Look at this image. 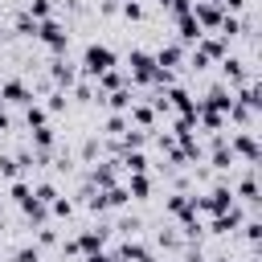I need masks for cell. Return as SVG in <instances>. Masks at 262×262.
I'll use <instances>...</instances> for the list:
<instances>
[{
    "mask_svg": "<svg viewBox=\"0 0 262 262\" xmlns=\"http://www.w3.org/2000/svg\"><path fill=\"white\" fill-rule=\"evenodd\" d=\"M111 66H119V53L111 49V45H102V41H90L86 49H82V61H78V74L82 78H98V74H106Z\"/></svg>",
    "mask_w": 262,
    "mask_h": 262,
    "instance_id": "6da1fadb",
    "label": "cell"
},
{
    "mask_svg": "<svg viewBox=\"0 0 262 262\" xmlns=\"http://www.w3.org/2000/svg\"><path fill=\"white\" fill-rule=\"evenodd\" d=\"M33 41H41L49 53H66L70 49V25H61L57 16H45V20H37Z\"/></svg>",
    "mask_w": 262,
    "mask_h": 262,
    "instance_id": "7a4b0ae2",
    "label": "cell"
},
{
    "mask_svg": "<svg viewBox=\"0 0 262 262\" xmlns=\"http://www.w3.org/2000/svg\"><path fill=\"white\" fill-rule=\"evenodd\" d=\"M225 147H229L233 160H242V164H258V156H262V147H258V131H254V127H237V131H229V135H225Z\"/></svg>",
    "mask_w": 262,
    "mask_h": 262,
    "instance_id": "3957f363",
    "label": "cell"
},
{
    "mask_svg": "<svg viewBox=\"0 0 262 262\" xmlns=\"http://www.w3.org/2000/svg\"><path fill=\"white\" fill-rule=\"evenodd\" d=\"M123 70H127V82H131V86H151V82H156V57H151L147 49H131Z\"/></svg>",
    "mask_w": 262,
    "mask_h": 262,
    "instance_id": "277c9868",
    "label": "cell"
},
{
    "mask_svg": "<svg viewBox=\"0 0 262 262\" xmlns=\"http://www.w3.org/2000/svg\"><path fill=\"white\" fill-rule=\"evenodd\" d=\"M242 221H246V209L233 201L225 213H217V217H209V225H205V233H213V237H233L237 229H242Z\"/></svg>",
    "mask_w": 262,
    "mask_h": 262,
    "instance_id": "5b68a950",
    "label": "cell"
},
{
    "mask_svg": "<svg viewBox=\"0 0 262 262\" xmlns=\"http://www.w3.org/2000/svg\"><path fill=\"white\" fill-rule=\"evenodd\" d=\"M78 78H82V74H78V66H74L66 53H53V61H49V82H53L57 90H70Z\"/></svg>",
    "mask_w": 262,
    "mask_h": 262,
    "instance_id": "8992f818",
    "label": "cell"
},
{
    "mask_svg": "<svg viewBox=\"0 0 262 262\" xmlns=\"http://www.w3.org/2000/svg\"><path fill=\"white\" fill-rule=\"evenodd\" d=\"M217 66H221V82H225L229 90H237V86L254 82V74L246 70V61H242V57H233V53H225V57H221Z\"/></svg>",
    "mask_w": 262,
    "mask_h": 262,
    "instance_id": "52a82bcc",
    "label": "cell"
},
{
    "mask_svg": "<svg viewBox=\"0 0 262 262\" xmlns=\"http://www.w3.org/2000/svg\"><path fill=\"white\" fill-rule=\"evenodd\" d=\"M0 98L12 102V106H29V102H37V94L29 90L25 78H4V82H0Z\"/></svg>",
    "mask_w": 262,
    "mask_h": 262,
    "instance_id": "ba28073f",
    "label": "cell"
},
{
    "mask_svg": "<svg viewBox=\"0 0 262 262\" xmlns=\"http://www.w3.org/2000/svg\"><path fill=\"white\" fill-rule=\"evenodd\" d=\"M192 16H196V25H201L205 33H217V25H221L225 8H221L217 0H192Z\"/></svg>",
    "mask_w": 262,
    "mask_h": 262,
    "instance_id": "9c48e42d",
    "label": "cell"
},
{
    "mask_svg": "<svg viewBox=\"0 0 262 262\" xmlns=\"http://www.w3.org/2000/svg\"><path fill=\"white\" fill-rule=\"evenodd\" d=\"M86 180H90L94 188H111V184H119V160H98V164H90Z\"/></svg>",
    "mask_w": 262,
    "mask_h": 262,
    "instance_id": "30bf717a",
    "label": "cell"
},
{
    "mask_svg": "<svg viewBox=\"0 0 262 262\" xmlns=\"http://www.w3.org/2000/svg\"><path fill=\"white\" fill-rule=\"evenodd\" d=\"M106 242H111V229H106V225H90V229H82V233L74 237L78 258H82V254H90V250H102Z\"/></svg>",
    "mask_w": 262,
    "mask_h": 262,
    "instance_id": "8fae6325",
    "label": "cell"
},
{
    "mask_svg": "<svg viewBox=\"0 0 262 262\" xmlns=\"http://www.w3.org/2000/svg\"><path fill=\"white\" fill-rule=\"evenodd\" d=\"M172 20H176V41H180L184 49H192V45L205 37V29L196 25V16H192V12H184V16H172Z\"/></svg>",
    "mask_w": 262,
    "mask_h": 262,
    "instance_id": "7c38bea8",
    "label": "cell"
},
{
    "mask_svg": "<svg viewBox=\"0 0 262 262\" xmlns=\"http://www.w3.org/2000/svg\"><path fill=\"white\" fill-rule=\"evenodd\" d=\"M127 123H131V127H143V131H156L160 115L151 111V102H139V98H135V102L127 106Z\"/></svg>",
    "mask_w": 262,
    "mask_h": 262,
    "instance_id": "4fadbf2b",
    "label": "cell"
},
{
    "mask_svg": "<svg viewBox=\"0 0 262 262\" xmlns=\"http://www.w3.org/2000/svg\"><path fill=\"white\" fill-rule=\"evenodd\" d=\"M151 57H156L160 70H172V74H176V66H184V45H180V41H168V45H160Z\"/></svg>",
    "mask_w": 262,
    "mask_h": 262,
    "instance_id": "5bb4252c",
    "label": "cell"
},
{
    "mask_svg": "<svg viewBox=\"0 0 262 262\" xmlns=\"http://www.w3.org/2000/svg\"><path fill=\"white\" fill-rule=\"evenodd\" d=\"M201 106H213V111H221V115H225V111L233 106V90H229L225 82H213V86H209V94L201 98Z\"/></svg>",
    "mask_w": 262,
    "mask_h": 262,
    "instance_id": "9a60e30c",
    "label": "cell"
},
{
    "mask_svg": "<svg viewBox=\"0 0 262 262\" xmlns=\"http://www.w3.org/2000/svg\"><path fill=\"white\" fill-rule=\"evenodd\" d=\"M98 98L106 102L111 115H127V106H131L139 94H135V86H123V90H111V94H98Z\"/></svg>",
    "mask_w": 262,
    "mask_h": 262,
    "instance_id": "2e32d148",
    "label": "cell"
},
{
    "mask_svg": "<svg viewBox=\"0 0 262 262\" xmlns=\"http://www.w3.org/2000/svg\"><path fill=\"white\" fill-rule=\"evenodd\" d=\"M123 86H131V82H127V70H119V66H111L106 74L94 78V90L98 94H111V90H123Z\"/></svg>",
    "mask_w": 262,
    "mask_h": 262,
    "instance_id": "e0dca14e",
    "label": "cell"
},
{
    "mask_svg": "<svg viewBox=\"0 0 262 262\" xmlns=\"http://www.w3.org/2000/svg\"><path fill=\"white\" fill-rule=\"evenodd\" d=\"M29 143H33V151H53V143H57V131H53V123H41V127H33V131H29Z\"/></svg>",
    "mask_w": 262,
    "mask_h": 262,
    "instance_id": "ac0fdd59",
    "label": "cell"
},
{
    "mask_svg": "<svg viewBox=\"0 0 262 262\" xmlns=\"http://www.w3.org/2000/svg\"><path fill=\"white\" fill-rule=\"evenodd\" d=\"M119 254H123V262H156V254H151L143 242H135V237H123Z\"/></svg>",
    "mask_w": 262,
    "mask_h": 262,
    "instance_id": "d6986e66",
    "label": "cell"
},
{
    "mask_svg": "<svg viewBox=\"0 0 262 262\" xmlns=\"http://www.w3.org/2000/svg\"><path fill=\"white\" fill-rule=\"evenodd\" d=\"M127 192H131V201H147L151 196V176L147 172H127Z\"/></svg>",
    "mask_w": 262,
    "mask_h": 262,
    "instance_id": "ffe728a7",
    "label": "cell"
},
{
    "mask_svg": "<svg viewBox=\"0 0 262 262\" xmlns=\"http://www.w3.org/2000/svg\"><path fill=\"white\" fill-rule=\"evenodd\" d=\"M20 213L29 217V225H33V229L49 221V205H45V201H37V196H29V201H20Z\"/></svg>",
    "mask_w": 262,
    "mask_h": 262,
    "instance_id": "44dd1931",
    "label": "cell"
},
{
    "mask_svg": "<svg viewBox=\"0 0 262 262\" xmlns=\"http://www.w3.org/2000/svg\"><path fill=\"white\" fill-rule=\"evenodd\" d=\"M41 123H49V111H45L41 102H29V106H25V127L33 131V127H41Z\"/></svg>",
    "mask_w": 262,
    "mask_h": 262,
    "instance_id": "7402d4cb",
    "label": "cell"
},
{
    "mask_svg": "<svg viewBox=\"0 0 262 262\" xmlns=\"http://www.w3.org/2000/svg\"><path fill=\"white\" fill-rule=\"evenodd\" d=\"M49 213H53V217H66V221H70V217H74V201H70V196H61V192H57V196H53V201H49Z\"/></svg>",
    "mask_w": 262,
    "mask_h": 262,
    "instance_id": "603a6c76",
    "label": "cell"
},
{
    "mask_svg": "<svg viewBox=\"0 0 262 262\" xmlns=\"http://www.w3.org/2000/svg\"><path fill=\"white\" fill-rule=\"evenodd\" d=\"M119 12H123V16H127V20H131V25H139V20H143V16H147V12H143V4H139V0H119Z\"/></svg>",
    "mask_w": 262,
    "mask_h": 262,
    "instance_id": "cb8c5ba5",
    "label": "cell"
},
{
    "mask_svg": "<svg viewBox=\"0 0 262 262\" xmlns=\"http://www.w3.org/2000/svg\"><path fill=\"white\" fill-rule=\"evenodd\" d=\"M102 131H106L111 139H119V135L127 131V115H106V123H102Z\"/></svg>",
    "mask_w": 262,
    "mask_h": 262,
    "instance_id": "d4e9b609",
    "label": "cell"
},
{
    "mask_svg": "<svg viewBox=\"0 0 262 262\" xmlns=\"http://www.w3.org/2000/svg\"><path fill=\"white\" fill-rule=\"evenodd\" d=\"M156 246H160V250H180V246H184V237H180V233H172V229H160V233H156Z\"/></svg>",
    "mask_w": 262,
    "mask_h": 262,
    "instance_id": "484cf974",
    "label": "cell"
},
{
    "mask_svg": "<svg viewBox=\"0 0 262 262\" xmlns=\"http://www.w3.org/2000/svg\"><path fill=\"white\" fill-rule=\"evenodd\" d=\"M16 176H25L20 164H16L12 156H0V180H16Z\"/></svg>",
    "mask_w": 262,
    "mask_h": 262,
    "instance_id": "4316f807",
    "label": "cell"
},
{
    "mask_svg": "<svg viewBox=\"0 0 262 262\" xmlns=\"http://www.w3.org/2000/svg\"><path fill=\"white\" fill-rule=\"evenodd\" d=\"M12 29H16V33H20V37H33V33H37V20H33V16H29V12H20V16H16V20H12Z\"/></svg>",
    "mask_w": 262,
    "mask_h": 262,
    "instance_id": "83f0119b",
    "label": "cell"
},
{
    "mask_svg": "<svg viewBox=\"0 0 262 262\" xmlns=\"http://www.w3.org/2000/svg\"><path fill=\"white\" fill-rule=\"evenodd\" d=\"M70 90H74V98H82V102H94V82H90V78H82V82H74Z\"/></svg>",
    "mask_w": 262,
    "mask_h": 262,
    "instance_id": "f1b7e54d",
    "label": "cell"
},
{
    "mask_svg": "<svg viewBox=\"0 0 262 262\" xmlns=\"http://www.w3.org/2000/svg\"><path fill=\"white\" fill-rule=\"evenodd\" d=\"M66 102H70V98H66V90H57V86H53V90H49L45 111H49V115H57V111H66Z\"/></svg>",
    "mask_w": 262,
    "mask_h": 262,
    "instance_id": "f546056e",
    "label": "cell"
},
{
    "mask_svg": "<svg viewBox=\"0 0 262 262\" xmlns=\"http://www.w3.org/2000/svg\"><path fill=\"white\" fill-rule=\"evenodd\" d=\"M57 242H61V237H57V229H49V221H45V225H37V246H45V250H49V246H57Z\"/></svg>",
    "mask_w": 262,
    "mask_h": 262,
    "instance_id": "4dcf8cb0",
    "label": "cell"
},
{
    "mask_svg": "<svg viewBox=\"0 0 262 262\" xmlns=\"http://www.w3.org/2000/svg\"><path fill=\"white\" fill-rule=\"evenodd\" d=\"M98 151H102V139H98V135H94V139H86V143H82V164H94V156H98Z\"/></svg>",
    "mask_w": 262,
    "mask_h": 262,
    "instance_id": "1f68e13d",
    "label": "cell"
},
{
    "mask_svg": "<svg viewBox=\"0 0 262 262\" xmlns=\"http://www.w3.org/2000/svg\"><path fill=\"white\" fill-rule=\"evenodd\" d=\"M33 196H37V201H45V205H49V201H53V196H57V184H53V180H41V184H37V188H33Z\"/></svg>",
    "mask_w": 262,
    "mask_h": 262,
    "instance_id": "d6a6232c",
    "label": "cell"
},
{
    "mask_svg": "<svg viewBox=\"0 0 262 262\" xmlns=\"http://www.w3.org/2000/svg\"><path fill=\"white\" fill-rule=\"evenodd\" d=\"M164 12H168V16H184V12H192V0H168Z\"/></svg>",
    "mask_w": 262,
    "mask_h": 262,
    "instance_id": "836d02e7",
    "label": "cell"
},
{
    "mask_svg": "<svg viewBox=\"0 0 262 262\" xmlns=\"http://www.w3.org/2000/svg\"><path fill=\"white\" fill-rule=\"evenodd\" d=\"M115 229H119L123 237H135V233H139V221H135V217H123V221H119Z\"/></svg>",
    "mask_w": 262,
    "mask_h": 262,
    "instance_id": "e575fe53",
    "label": "cell"
},
{
    "mask_svg": "<svg viewBox=\"0 0 262 262\" xmlns=\"http://www.w3.org/2000/svg\"><path fill=\"white\" fill-rule=\"evenodd\" d=\"M98 12H102V16H115V12H119V0H98Z\"/></svg>",
    "mask_w": 262,
    "mask_h": 262,
    "instance_id": "d590c367",
    "label": "cell"
},
{
    "mask_svg": "<svg viewBox=\"0 0 262 262\" xmlns=\"http://www.w3.org/2000/svg\"><path fill=\"white\" fill-rule=\"evenodd\" d=\"M217 4H221V8H225V12H242V8H246V4H250V0H217Z\"/></svg>",
    "mask_w": 262,
    "mask_h": 262,
    "instance_id": "8d00e7d4",
    "label": "cell"
},
{
    "mask_svg": "<svg viewBox=\"0 0 262 262\" xmlns=\"http://www.w3.org/2000/svg\"><path fill=\"white\" fill-rule=\"evenodd\" d=\"M8 127H12V115H8V102L0 98V131H8Z\"/></svg>",
    "mask_w": 262,
    "mask_h": 262,
    "instance_id": "74e56055",
    "label": "cell"
},
{
    "mask_svg": "<svg viewBox=\"0 0 262 262\" xmlns=\"http://www.w3.org/2000/svg\"><path fill=\"white\" fill-rule=\"evenodd\" d=\"M156 4H160V8H164V4H168V0H156Z\"/></svg>",
    "mask_w": 262,
    "mask_h": 262,
    "instance_id": "f35d334b",
    "label": "cell"
}]
</instances>
